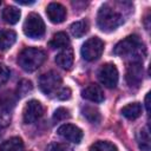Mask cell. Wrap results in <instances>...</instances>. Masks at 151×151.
Listing matches in <instances>:
<instances>
[{
    "label": "cell",
    "instance_id": "28",
    "mask_svg": "<svg viewBox=\"0 0 151 151\" xmlns=\"http://www.w3.org/2000/svg\"><path fill=\"white\" fill-rule=\"evenodd\" d=\"M71 94H72V92H71V88H70V87H63V88L58 92L57 97H58L60 100H67V99L71 98Z\"/></svg>",
    "mask_w": 151,
    "mask_h": 151
},
{
    "label": "cell",
    "instance_id": "21",
    "mask_svg": "<svg viewBox=\"0 0 151 151\" xmlns=\"http://www.w3.org/2000/svg\"><path fill=\"white\" fill-rule=\"evenodd\" d=\"M137 142L142 151H150V134L147 127L139 130L137 134Z\"/></svg>",
    "mask_w": 151,
    "mask_h": 151
},
{
    "label": "cell",
    "instance_id": "3",
    "mask_svg": "<svg viewBox=\"0 0 151 151\" xmlns=\"http://www.w3.org/2000/svg\"><path fill=\"white\" fill-rule=\"evenodd\" d=\"M46 60V53L37 47H27L22 50L18 57L19 66L26 72H33L39 68Z\"/></svg>",
    "mask_w": 151,
    "mask_h": 151
},
{
    "label": "cell",
    "instance_id": "27",
    "mask_svg": "<svg viewBox=\"0 0 151 151\" xmlns=\"http://www.w3.org/2000/svg\"><path fill=\"white\" fill-rule=\"evenodd\" d=\"M11 77V71L9 68L4 65V64H0V86L4 85Z\"/></svg>",
    "mask_w": 151,
    "mask_h": 151
},
{
    "label": "cell",
    "instance_id": "14",
    "mask_svg": "<svg viewBox=\"0 0 151 151\" xmlns=\"http://www.w3.org/2000/svg\"><path fill=\"white\" fill-rule=\"evenodd\" d=\"M17 40V33L12 29L0 31V50L6 51L11 48Z\"/></svg>",
    "mask_w": 151,
    "mask_h": 151
},
{
    "label": "cell",
    "instance_id": "20",
    "mask_svg": "<svg viewBox=\"0 0 151 151\" xmlns=\"http://www.w3.org/2000/svg\"><path fill=\"white\" fill-rule=\"evenodd\" d=\"M70 29H71V33H72L73 37L80 38V37H83L84 34L87 33V31H88V22L86 20L76 21V22H73L70 26Z\"/></svg>",
    "mask_w": 151,
    "mask_h": 151
},
{
    "label": "cell",
    "instance_id": "22",
    "mask_svg": "<svg viewBox=\"0 0 151 151\" xmlns=\"http://www.w3.org/2000/svg\"><path fill=\"white\" fill-rule=\"evenodd\" d=\"M15 104V97L12 92H5L0 96V110L8 112Z\"/></svg>",
    "mask_w": 151,
    "mask_h": 151
},
{
    "label": "cell",
    "instance_id": "5",
    "mask_svg": "<svg viewBox=\"0 0 151 151\" xmlns=\"http://www.w3.org/2000/svg\"><path fill=\"white\" fill-rule=\"evenodd\" d=\"M103 51H104V41L98 37H93L87 39L83 44L80 53L85 60L94 61L103 54Z\"/></svg>",
    "mask_w": 151,
    "mask_h": 151
},
{
    "label": "cell",
    "instance_id": "15",
    "mask_svg": "<svg viewBox=\"0 0 151 151\" xmlns=\"http://www.w3.org/2000/svg\"><path fill=\"white\" fill-rule=\"evenodd\" d=\"M20 9H18L17 7L14 6H7L2 9V13H1V18L4 19L5 22L9 24V25H14L19 21L20 19Z\"/></svg>",
    "mask_w": 151,
    "mask_h": 151
},
{
    "label": "cell",
    "instance_id": "7",
    "mask_svg": "<svg viewBox=\"0 0 151 151\" xmlns=\"http://www.w3.org/2000/svg\"><path fill=\"white\" fill-rule=\"evenodd\" d=\"M98 78H99V81L105 87H107V88L116 87L118 84V78H119L118 70H117L116 65L111 64V63L104 64L98 72Z\"/></svg>",
    "mask_w": 151,
    "mask_h": 151
},
{
    "label": "cell",
    "instance_id": "17",
    "mask_svg": "<svg viewBox=\"0 0 151 151\" xmlns=\"http://www.w3.org/2000/svg\"><path fill=\"white\" fill-rule=\"evenodd\" d=\"M24 142L19 137H12L0 144V151H22Z\"/></svg>",
    "mask_w": 151,
    "mask_h": 151
},
{
    "label": "cell",
    "instance_id": "16",
    "mask_svg": "<svg viewBox=\"0 0 151 151\" xmlns=\"http://www.w3.org/2000/svg\"><path fill=\"white\" fill-rule=\"evenodd\" d=\"M122 114L130 120H134L142 114V105L139 103L127 104L122 109Z\"/></svg>",
    "mask_w": 151,
    "mask_h": 151
},
{
    "label": "cell",
    "instance_id": "30",
    "mask_svg": "<svg viewBox=\"0 0 151 151\" xmlns=\"http://www.w3.org/2000/svg\"><path fill=\"white\" fill-rule=\"evenodd\" d=\"M17 2L19 5H32V4H34V1H22V0H17Z\"/></svg>",
    "mask_w": 151,
    "mask_h": 151
},
{
    "label": "cell",
    "instance_id": "23",
    "mask_svg": "<svg viewBox=\"0 0 151 151\" xmlns=\"http://www.w3.org/2000/svg\"><path fill=\"white\" fill-rule=\"evenodd\" d=\"M90 151H118V149L107 140H98L90 146Z\"/></svg>",
    "mask_w": 151,
    "mask_h": 151
},
{
    "label": "cell",
    "instance_id": "19",
    "mask_svg": "<svg viewBox=\"0 0 151 151\" xmlns=\"http://www.w3.org/2000/svg\"><path fill=\"white\" fill-rule=\"evenodd\" d=\"M81 113L83 116L92 124H98L101 119L100 117V112L97 107L94 106H90V105H86L84 107H81Z\"/></svg>",
    "mask_w": 151,
    "mask_h": 151
},
{
    "label": "cell",
    "instance_id": "8",
    "mask_svg": "<svg viewBox=\"0 0 151 151\" xmlns=\"http://www.w3.org/2000/svg\"><path fill=\"white\" fill-rule=\"evenodd\" d=\"M126 81L130 87H137L143 81V64L142 61H130L126 67Z\"/></svg>",
    "mask_w": 151,
    "mask_h": 151
},
{
    "label": "cell",
    "instance_id": "11",
    "mask_svg": "<svg viewBox=\"0 0 151 151\" xmlns=\"http://www.w3.org/2000/svg\"><path fill=\"white\" fill-rule=\"evenodd\" d=\"M46 14L51 22L60 24L66 18V8L59 2H51L46 8Z\"/></svg>",
    "mask_w": 151,
    "mask_h": 151
},
{
    "label": "cell",
    "instance_id": "4",
    "mask_svg": "<svg viewBox=\"0 0 151 151\" xmlns=\"http://www.w3.org/2000/svg\"><path fill=\"white\" fill-rule=\"evenodd\" d=\"M24 33L32 39H40L45 34L46 27L41 17L37 13H31L27 15L24 22Z\"/></svg>",
    "mask_w": 151,
    "mask_h": 151
},
{
    "label": "cell",
    "instance_id": "9",
    "mask_svg": "<svg viewBox=\"0 0 151 151\" xmlns=\"http://www.w3.org/2000/svg\"><path fill=\"white\" fill-rule=\"evenodd\" d=\"M44 113V107L42 105L35 100V99H32L29 100L25 107H24V111H22V119H24V123L26 124H31V123H34L35 120H38Z\"/></svg>",
    "mask_w": 151,
    "mask_h": 151
},
{
    "label": "cell",
    "instance_id": "12",
    "mask_svg": "<svg viewBox=\"0 0 151 151\" xmlns=\"http://www.w3.org/2000/svg\"><path fill=\"white\" fill-rule=\"evenodd\" d=\"M81 97L93 101V103H101L104 100V92L100 88V86L96 85V84H90L87 85L83 91H81Z\"/></svg>",
    "mask_w": 151,
    "mask_h": 151
},
{
    "label": "cell",
    "instance_id": "6",
    "mask_svg": "<svg viewBox=\"0 0 151 151\" xmlns=\"http://www.w3.org/2000/svg\"><path fill=\"white\" fill-rule=\"evenodd\" d=\"M38 84H39L40 90L45 94H53L61 86V77L57 72L50 71L39 77Z\"/></svg>",
    "mask_w": 151,
    "mask_h": 151
},
{
    "label": "cell",
    "instance_id": "31",
    "mask_svg": "<svg viewBox=\"0 0 151 151\" xmlns=\"http://www.w3.org/2000/svg\"><path fill=\"white\" fill-rule=\"evenodd\" d=\"M0 137H1V132H0Z\"/></svg>",
    "mask_w": 151,
    "mask_h": 151
},
{
    "label": "cell",
    "instance_id": "32",
    "mask_svg": "<svg viewBox=\"0 0 151 151\" xmlns=\"http://www.w3.org/2000/svg\"><path fill=\"white\" fill-rule=\"evenodd\" d=\"M0 4H1V2H0Z\"/></svg>",
    "mask_w": 151,
    "mask_h": 151
},
{
    "label": "cell",
    "instance_id": "10",
    "mask_svg": "<svg viewBox=\"0 0 151 151\" xmlns=\"http://www.w3.org/2000/svg\"><path fill=\"white\" fill-rule=\"evenodd\" d=\"M58 134L61 136L63 138H65L68 142L79 144L84 137V133L81 131V129H79L78 126L73 125V124H64L58 129Z\"/></svg>",
    "mask_w": 151,
    "mask_h": 151
},
{
    "label": "cell",
    "instance_id": "29",
    "mask_svg": "<svg viewBox=\"0 0 151 151\" xmlns=\"http://www.w3.org/2000/svg\"><path fill=\"white\" fill-rule=\"evenodd\" d=\"M145 107H146V112L149 113L150 112V92L146 93V97H145Z\"/></svg>",
    "mask_w": 151,
    "mask_h": 151
},
{
    "label": "cell",
    "instance_id": "13",
    "mask_svg": "<svg viewBox=\"0 0 151 151\" xmlns=\"http://www.w3.org/2000/svg\"><path fill=\"white\" fill-rule=\"evenodd\" d=\"M73 60H74V55H73V50L71 47L64 48L60 53L57 54L55 57V63L65 70H70L73 65Z\"/></svg>",
    "mask_w": 151,
    "mask_h": 151
},
{
    "label": "cell",
    "instance_id": "26",
    "mask_svg": "<svg viewBox=\"0 0 151 151\" xmlns=\"http://www.w3.org/2000/svg\"><path fill=\"white\" fill-rule=\"evenodd\" d=\"M45 151H72V147L65 143H51L47 145Z\"/></svg>",
    "mask_w": 151,
    "mask_h": 151
},
{
    "label": "cell",
    "instance_id": "1",
    "mask_svg": "<svg viewBox=\"0 0 151 151\" xmlns=\"http://www.w3.org/2000/svg\"><path fill=\"white\" fill-rule=\"evenodd\" d=\"M113 53L119 57H131L133 59L131 61H142L143 57L145 55V47L140 41L139 37L133 34L129 35L125 39L120 40L113 48Z\"/></svg>",
    "mask_w": 151,
    "mask_h": 151
},
{
    "label": "cell",
    "instance_id": "2",
    "mask_svg": "<svg viewBox=\"0 0 151 151\" xmlns=\"http://www.w3.org/2000/svg\"><path fill=\"white\" fill-rule=\"evenodd\" d=\"M124 22L123 14L109 4H104L97 15L98 27L104 32H112Z\"/></svg>",
    "mask_w": 151,
    "mask_h": 151
},
{
    "label": "cell",
    "instance_id": "25",
    "mask_svg": "<svg viewBox=\"0 0 151 151\" xmlns=\"http://www.w3.org/2000/svg\"><path fill=\"white\" fill-rule=\"evenodd\" d=\"M70 117H71L70 111L67 109H65V107H59L53 113V120L54 122H61V120H65V119H67Z\"/></svg>",
    "mask_w": 151,
    "mask_h": 151
},
{
    "label": "cell",
    "instance_id": "18",
    "mask_svg": "<svg viewBox=\"0 0 151 151\" xmlns=\"http://www.w3.org/2000/svg\"><path fill=\"white\" fill-rule=\"evenodd\" d=\"M50 47L51 48H67L70 47V38L66 33L64 32H58L53 35L52 40L50 41Z\"/></svg>",
    "mask_w": 151,
    "mask_h": 151
},
{
    "label": "cell",
    "instance_id": "24",
    "mask_svg": "<svg viewBox=\"0 0 151 151\" xmlns=\"http://www.w3.org/2000/svg\"><path fill=\"white\" fill-rule=\"evenodd\" d=\"M33 86L29 80H21L18 84V97H24L26 96L29 91H32Z\"/></svg>",
    "mask_w": 151,
    "mask_h": 151
}]
</instances>
